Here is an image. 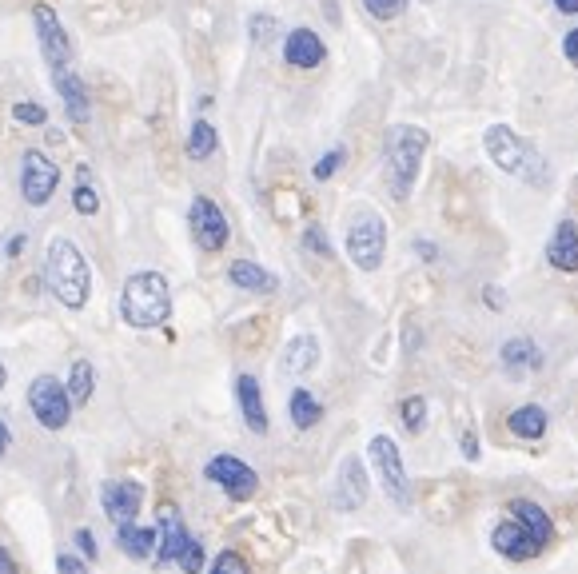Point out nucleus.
<instances>
[{"label": "nucleus", "instance_id": "obj_46", "mask_svg": "<svg viewBox=\"0 0 578 574\" xmlns=\"http://www.w3.org/2000/svg\"><path fill=\"white\" fill-rule=\"evenodd\" d=\"M415 252H419V256H423V260H435V248H431V244H423V240H419V244H415Z\"/></svg>", "mask_w": 578, "mask_h": 574}, {"label": "nucleus", "instance_id": "obj_18", "mask_svg": "<svg viewBox=\"0 0 578 574\" xmlns=\"http://www.w3.org/2000/svg\"><path fill=\"white\" fill-rule=\"evenodd\" d=\"M236 399H240L244 423H248L256 435H268V411H264V395H260L256 375H240V379H236Z\"/></svg>", "mask_w": 578, "mask_h": 574}, {"label": "nucleus", "instance_id": "obj_13", "mask_svg": "<svg viewBox=\"0 0 578 574\" xmlns=\"http://www.w3.org/2000/svg\"><path fill=\"white\" fill-rule=\"evenodd\" d=\"M363 503H367V471H363L359 455H347L343 467H339V479H335V507L339 511H359Z\"/></svg>", "mask_w": 578, "mask_h": 574}, {"label": "nucleus", "instance_id": "obj_15", "mask_svg": "<svg viewBox=\"0 0 578 574\" xmlns=\"http://www.w3.org/2000/svg\"><path fill=\"white\" fill-rule=\"evenodd\" d=\"M491 547L503 555V559H515V563H523V559H535L543 547L531 539V531L519 523V519H507V523H499L495 527V535H491Z\"/></svg>", "mask_w": 578, "mask_h": 574}, {"label": "nucleus", "instance_id": "obj_44", "mask_svg": "<svg viewBox=\"0 0 578 574\" xmlns=\"http://www.w3.org/2000/svg\"><path fill=\"white\" fill-rule=\"evenodd\" d=\"M12 447V431H8V423L0 419V459H4V451Z\"/></svg>", "mask_w": 578, "mask_h": 574}, {"label": "nucleus", "instance_id": "obj_8", "mask_svg": "<svg viewBox=\"0 0 578 574\" xmlns=\"http://www.w3.org/2000/svg\"><path fill=\"white\" fill-rule=\"evenodd\" d=\"M204 479H212L216 487H224V495L236 499V503H248V499L260 491V475H256L244 459H236V455H216V459H208Z\"/></svg>", "mask_w": 578, "mask_h": 574}, {"label": "nucleus", "instance_id": "obj_35", "mask_svg": "<svg viewBox=\"0 0 578 574\" xmlns=\"http://www.w3.org/2000/svg\"><path fill=\"white\" fill-rule=\"evenodd\" d=\"M363 8H367L375 20H395V16L407 8V0H363Z\"/></svg>", "mask_w": 578, "mask_h": 574}, {"label": "nucleus", "instance_id": "obj_48", "mask_svg": "<svg viewBox=\"0 0 578 574\" xmlns=\"http://www.w3.org/2000/svg\"><path fill=\"white\" fill-rule=\"evenodd\" d=\"M4 383H8V371H4V363H0V391H4Z\"/></svg>", "mask_w": 578, "mask_h": 574}, {"label": "nucleus", "instance_id": "obj_39", "mask_svg": "<svg viewBox=\"0 0 578 574\" xmlns=\"http://www.w3.org/2000/svg\"><path fill=\"white\" fill-rule=\"evenodd\" d=\"M56 571L60 574H88V567H84L80 559H72V555H56Z\"/></svg>", "mask_w": 578, "mask_h": 574}, {"label": "nucleus", "instance_id": "obj_30", "mask_svg": "<svg viewBox=\"0 0 578 574\" xmlns=\"http://www.w3.org/2000/svg\"><path fill=\"white\" fill-rule=\"evenodd\" d=\"M399 415H403V427H407L411 435H419V431H423V423H427V399H423V395H411V399H403Z\"/></svg>", "mask_w": 578, "mask_h": 574}, {"label": "nucleus", "instance_id": "obj_41", "mask_svg": "<svg viewBox=\"0 0 578 574\" xmlns=\"http://www.w3.org/2000/svg\"><path fill=\"white\" fill-rule=\"evenodd\" d=\"M24 248H28V236H12V240H8V256H12V260H16Z\"/></svg>", "mask_w": 578, "mask_h": 574}, {"label": "nucleus", "instance_id": "obj_16", "mask_svg": "<svg viewBox=\"0 0 578 574\" xmlns=\"http://www.w3.org/2000/svg\"><path fill=\"white\" fill-rule=\"evenodd\" d=\"M188 527L180 523V511L172 507V503H164L160 507V551H156V563L160 567H168V563H176L180 559V551L188 547Z\"/></svg>", "mask_w": 578, "mask_h": 574}, {"label": "nucleus", "instance_id": "obj_42", "mask_svg": "<svg viewBox=\"0 0 578 574\" xmlns=\"http://www.w3.org/2000/svg\"><path fill=\"white\" fill-rule=\"evenodd\" d=\"M483 299H487V307H495V311L503 307V291H499V287H487V291H483Z\"/></svg>", "mask_w": 578, "mask_h": 574}, {"label": "nucleus", "instance_id": "obj_17", "mask_svg": "<svg viewBox=\"0 0 578 574\" xmlns=\"http://www.w3.org/2000/svg\"><path fill=\"white\" fill-rule=\"evenodd\" d=\"M284 60L291 68H319L327 60V48L319 40V32L311 28H295L288 40H284Z\"/></svg>", "mask_w": 578, "mask_h": 574}, {"label": "nucleus", "instance_id": "obj_5", "mask_svg": "<svg viewBox=\"0 0 578 574\" xmlns=\"http://www.w3.org/2000/svg\"><path fill=\"white\" fill-rule=\"evenodd\" d=\"M387 252V224L379 212H359L347 228V256L359 272H375Z\"/></svg>", "mask_w": 578, "mask_h": 574}, {"label": "nucleus", "instance_id": "obj_24", "mask_svg": "<svg viewBox=\"0 0 578 574\" xmlns=\"http://www.w3.org/2000/svg\"><path fill=\"white\" fill-rule=\"evenodd\" d=\"M228 280L236 287H244V291H256V295H272L280 280L272 276V272H264L260 264H252V260H236L232 268H228Z\"/></svg>", "mask_w": 578, "mask_h": 574}, {"label": "nucleus", "instance_id": "obj_4", "mask_svg": "<svg viewBox=\"0 0 578 574\" xmlns=\"http://www.w3.org/2000/svg\"><path fill=\"white\" fill-rule=\"evenodd\" d=\"M483 144H487V156L495 160V168H503L507 176H523V180H531V184H543V180H547L543 156H539L511 124H491L487 136H483Z\"/></svg>", "mask_w": 578, "mask_h": 574}, {"label": "nucleus", "instance_id": "obj_47", "mask_svg": "<svg viewBox=\"0 0 578 574\" xmlns=\"http://www.w3.org/2000/svg\"><path fill=\"white\" fill-rule=\"evenodd\" d=\"M559 12H578V0H555Z\"/></svg>", "mask_w": 578, "mask_h": 574}, {"label": "nucleus", "instance_id": "obj_27", "mask_svg": "<svg viewBox=\"0 0 578 574\" xmlns=\"http://www.w3.org/2000/svg\"><path fill=\"white\" fill-rule=\"evenodd\" d=\"M96 391V367L88 359H76L72 363V375H68V395H72V407L76 403H88Z\"/></svg>", "mask_w": 578, "mask_h": 574}, {"label": "nucleus", "instance_id": "obj_21", "mask_svg": "<svg viewBox=\"0 0 578 574\" xmlns=\"http://www.w3.org/2000/svg\"><path fill=\"white\" fill-rule=\"evenodd\" d=\"M511 519H519V523L531 531V539H535L539 547H547V543L555 539V523H551V515H547L539 503H531V499H515V503H511Z\"/></svg>", "mask_w": 578, "mask_h": 574}, {"label": "nucleus", "instance_id": "obj_6", "mask_svg": "<svg viewBox=\"0 0 578 574\" xmlns=\"http://www.w3.org/2000/svg\"><path fill=\"white\" fill-rule=\"evenodd\" d=\"M28 407L44 431H64L72 419V395L56 375H36L28 383Z\"/></svg>", "mask_w": 578, "mask_h": 574}, {"label": "nucleus", "instance_id": "obj_29", "mask_svg": "<svg viewBox=\"0 0 578 574\" xmlns=\"http://www.w3.org/2000/svg\"><path fill=\"white\" fill-rule=\"evenodd\" d=\"M216 152V128L208 120H196L192 132H188V156L192 160H208Z\"/></svg>", "mask_w": 578, "mask_h": 574}, {"label": "nucleus", "instance_id": "obj_9", "mask_svg": "<svg viewBox=\"0 0 578 574\" xmlns=\"http://www.w3.org/2000/svg\"><path fill=\"white\" fill-rule=\"evenodd\" d=\"M367 455H371V463H375V475H379L387 499L399 503V507H407V471H403V459H399L395 439L375 435V439L367 443Z\"/></svg>", "mask_w": 578, "mask_h": 574}, {"label": "nucleus", "instance_id": "obj_40", "mask_svg": "<svg viewBox=\"0 0 578 574\" xmlns=\"http://www.w3.org/2000/svg\"><path fill=\"white\" fill-rule=\"evenodd\" d=\"M463 455H467V459H479V439H475V431L463 435Z\"/></svg>", "mask_w": 578, "mask_h": 574}, {"label": "nucleus", "instance_id": "obj_14", "mask_svg": "<svg viewBox=\"0 0 578 574\" xmlns=\"http://www.w3.org/2000/svg\"><path fill=\"white\" fill-rule=\"evenodd\" d=\"M52 84H56V96L64 100V112L72 124H88L92 116V104H88V84L72 72V68H56L52 72Z\"/></svg>", "mask_w": 578, "mask_h": 574}, {"label": "nucleus", "instance_id": "obj_22", "mask_svg": "<svg viewBox=\"0 0 578 574\" xmlns=\"http://www.w3.org/2000/svg\"><path fill=\"white\" fill-rule=\"evenodd\" d=\"M503 367L511 375H527V371H539L543 367V351L535 347V339H507L503 351H499Z\"/></svg>", "mask_w": 578, "mask_h": 574}, {"label": "nucleus", "instance_id": "obj_12", "mask_svg": "<svg viewBox=\"0 0 578 574\" xmlns=\"http://www.w3.org/2000/svg\"><path fill=\"white\" fill-rule=\"evenodd\" d=\"M100 507H104V515H108L116 527L136 523V515H140V507H144V487L132 483V479L104 483V491H100Z\"/></svg>", "mask_w": 578, "mask_h": 574}, {"label": "nucleus", "instance_id": "obj_19", "mask_svg": "<svg viewBox=\"0 0 578 574\" xmlns=\"http://www.w3.org/2000/svg\"><path fill=\"white\" fill-rule=\"evenodd\" d=\"M116 547H120L128 559L144 563V559H152V555L160 551V531H152V527H136V523H124V527H116Z\"/></svg>", "mask_w": 578, "mask_h": 574}, {"label": "nucleus", "instance_id": "obj_31", "mask_svg": "<svg viewBox=\"0 0 578 574\" xmlns=\"http://www.w3.org/2000/svg\"><path fill=\"white\" fill-rule=\"evenodd\" d=\"M248 28H252V40H256V44H272V40L280 36L276 16H264V12H260V16H252V20H248Z\"/></svg>", "mask_w": 578, "mask_h": 574}, {"label": "nucleus", "instance_id": "obj_37", "mask_svg": "<svg viewBox=\"0 0 578 574\" xmlns=\"http://www.w3.org/2000/svg\"><path fill=\"white\" fill-rule=\"evenodd\" d=\"M72 543H76V551H80L88 563H96V555H100V551H96V535H92L88 527H80V531L72 535Z\"/></svg>", "mask_w": 578, "mask_h": 574}, {"label": "nucleus", "instance_id": "obj_45", "mask_svg": "<svg viewBox=\"0 0 578 574\" xmlns=\"http://www.w3.org/2000/svg\"><path fill=\"white\" fill-rule=\"evenodd\" d=\"M0 574H20L16 571V563H12V555H8L4 547H0Z\"/></svg>", "mask_w": 578, "mask_h": 574}, {"label": "nucleus", "instance_id": "obj_10", "mask_svg": "<svg viewBox=\"0 0 578 574\" xmlns=\"http://www.w3.org/2000/svg\"><path fill=\"white\" fill-rule=\"evenodd\" d=\"M56 184H60V168L44 156V152H24L20 160V192L32 208H44L52 196H56Z\"/></svg>", "mask_w": 578, "mask_h": 574}, {"label": "nucleus", "instance_id": "obj_7", "mask_svg": "<svg viewBox=\"0 0 578 574\" xmlns=\"http://www.w3.org/2000/svg\"><path fill=\"white\" fill-rule=\"evenodd\" d=\"M188 228H192V240H196L200 252H220V248L228 244V236H232L228 216H224L220 204L208 200V196H196V200H192V208H188Z\"/></svg>", "mask_w": 578, "mask_h": 574}, {"label": "nucleus", "instance_id": "obj_1", "mask_svg": "<svg viewBox=\"0 0 578 574\" xmlns=\"http://www.w3.org/2000/svg\"><path fill=\"white\" fill-rule=\"evenodd\" d=\"M44 284H48V291H52L64 307H72V311H80V307L88 303V295H92V272H88V260L80 256V248H76L72 240H64V236L48 240V252H44Z\"/></svg>", "mask_w": 578, "mask_h": 574}, {"label": "nucleus", "instance_id": "obj_34", "mask_svg": "<svg viewBox=\"0 0 578 574\" xmlns=\"http://www.w3.org/2000/svg\"><path fill=\"white\" fill-rule=\"evenodd\" d=\"M303 248H307V252H315V256H323V260H331V244H327V236H323V228H319V224L303 228Z\"/></svg>", "mask_w": 578, "mask_h": 574}, {"label": "nucleus", "instance_id": "obj_43", "mask_svg": "<svg viewBox=\"0 0 578 574\" xmlns=\"http://www.w3.org/2000/svg\"><path fill=\"white\" fill-rule=\"evenodd\" d=\"M563 48H567V60H571V64H578V28L571 32V36H567V44H563Z\"/></svg>", "mask_w": 578, "mask_h": 574}, {"label": "nucleus", "instance_id": "obj_11", "mask_svg": "<svg viewBox=\"0 0 578 574\" xmlns=\"http://www.w3.org/2000/svg\"><path fill=\"white\" fill-rule=\"evenodd\" d=\"M32 20H36V36H40V48H44V60L56 68H68L72 64V40L64 32V24L56 20V12L48 4H32Z\"/></svg>", "mask_w": 578, "mask_h": 574}, {"label": "nucleus", "instance_id": "obj_26", "mask_svg": "<svg viewBox=\"0 0 578 574\" xmlns=\"http://www.w3.org/2000/svg\"><path fill=\"white\" fill-rule=\"evenodd\" d=\"M288 411H291V423H295L299 431H311V427L323 419V403H319L307 387H295V391H291Z\"/></svg>", "mask_w": 578, "mask_h": 574}, {"label": "nucleus", "instance_id": "obj_36", "mask_svg": "<svg viewBox=\"0 0 578 574\" xmlns=\"http://www.w3.org/2000/svg\"><path fill=\"white\" fill-rule=\"evenodd\" d=\"M339 164H343V148H331V152L315 164V180H331V176L339 172Z\"/></svg>", "mask_w": 578, "mask_h": 574}, {"label": "nucleus", "instance_id": "obj_20", "mask_svg": "<svg viewBox=\"0 0 578 574\" xmlns=\"http://www.w3.org/2000/svg\"><path fill=\"white\" fill-rule=\"evenodd\" d=\"M547 260L559 268V272H578V228L571 220H563L547 244Z\"/></svg>", "mask_w": 578, "mask_h": 574}, {"label": "nucleus", "instance_id": "obj_38", "mask_svg": "<svg viewBox=\"0 0 578 574\" xmlns=\"http://www.w3.org/2000/svg\"><path fill=\"white\" fill-rule=\"evenodd\" d=\"M16 120H20V124H44V120H48V112H44L40 104H32V100H28V104H16Z\"/></svg>", "mask_w": 578, "mask_h": 574}, {"label": "nucleus", "instance_id": "obj_23", "mask_svg": "<svg viewBox=\"0 0 578 574\" xmlns=\"http://www.w3.org/2000/svg\"><path fill=\"white\" fill-rule=\"evenodd\" d=\"M315 363H319V343H315V335H295L288 347H284L280 371H284V375H307Z\"/></svg>", "mask_w": 578, "mask_h": 574}, {"label": "nucleus", "instance_id": "obj_25", "mask_svg": "<svg viewBox=\"0 0 578 574\" xmlns=\"http://www.w3.org/2000/svg\"><path fill=\"white\" fill-rule=\"evenodd\" d=\"M507 427H511V435H519V439H543V435H547V411L535 407V403L515 407L511 419H507Z\"/></svg>", "mask_w": 578, "mask_h": 574}, {"label": "nucleus", "instance_id": "obj_28", "mask_svg": "<svg viewBox=\"0 0 578 574\" xmlns=\"http://www.w3.org/2000/svg\"><path fill=\"white\" fill-rule=\"evenodd\" d=\"M72 208H76L80 216H96V212H100V192H96V180H92L88 164H84V168H80V176H76V192H72Z\"/></svg>", "mask_w": 578, "mask_h": 574}, {"label": "nucleus", "instance_id": "obj_32", "mask_svg": "<svg viewBox=\"0 0 578 574\" xmlns=\"http://www.w3.org/2000/svg\"><path fill=\"white\" fill-rule=\"evenodd\" d=\"M180 571L184 574H200L204 571V543H196V539H188V547L180 551Z\"/></svg>", "mask_w": 578, "mask_h": 574}, {"label": "nucleus", "instance_id": "obj_3", "mask_svg": "<svg viewBox=\"0 0 578 574\" xmlns=\"http://www.w3.org/2000/svg\"><path fill=\"white\" fill-rule=\"evenodd\" d=\"M427 156V132L415 124H395L387 132V184L395 200H407L419 176V164Z\"/></svg>", "mask_w": 578, "mask_h": 574}, {"label": "nucleus", "instance_id": "obj_33", "mask_svg": "<svg viewBox=\"0 0 578 574\" xmlns=\"http://www.w3.org/2000/svg\"><path fill=\"white\" fill-rule=\"evenodd\" d=\"M212 574H248V559L240 551H220L212 563Z\"/></svg>", "mask_w": 578, "mask_h": 574}, {"label": "nucleus", "instance_id": "obj_2", "mask_svg": "<svg viewBox=\"0 0 578 574\" xmlns=\"http://www.w3.org/2000/svg\"><path fill=\"white\" fill-rule=\"evenodd\" d=\"M120 315H124V323L136 327V331L164 327L168 315H172L168 280H164L160 272H136V276H128V284L120 291Z\"/></svg>", "mask_w": 578, "mask_h": 574}]
</instances>
